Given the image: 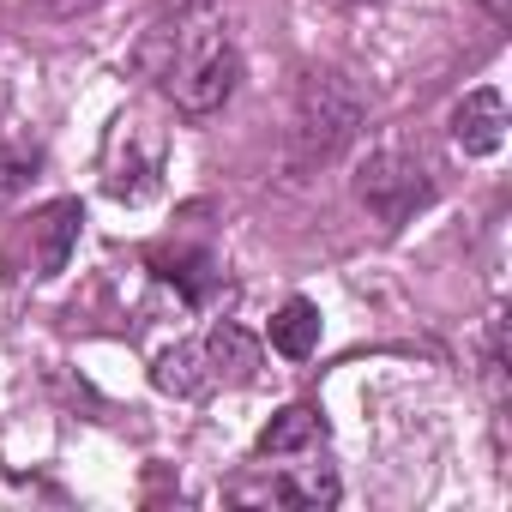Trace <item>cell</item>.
<instances>
[{"label": "cell", "mask_w": 512, "mask_h": 512, "mask_svg": "<svg viewBox=\"0 0 512 512\" xmlns=\"http://www.w3.org/2000/svg\"><path fill=\"white\" fill-rule=\"evenodd\" d=\"M157 278H169V284H181V296L199 308L211 290H217V266H211V253H157Z\"/></svg>", "instance_id": "cell-11"}, {"label": "cell", "mask_w": 512, "mask_h": 512, "mask_svg": "<svg viewBox=\"0 0 512 512\" xmlns=\"http://www.w3.org/2000/svg\"><path fill=\"white\" fill-rule=\"evenodd\" d=\"M278 500H284V506H308V512L338 506V470H332V464H302L296 476L278 482Z\"/></svg>", "instance_id": "cell-12"}, {"label": "cell", "mask_w": 512, "mask_h": 512, "mask_svg": "<svg viewBox=\"0 0 512 512\" xmlns=\"http://www.w3.org/2000/svg\"><path fill=\"white\" fill-rule=\"evenodd\" d=\"M326 440V422H320V410H308V404H290V410H278L266 428H260V452L266 458H284V452H302V446H320Z\"/></svg>", "instance_id": "cell-9"}, {"label": "cell", "mask_w": 512, "mask_h": 512, "mask_svg": "<svg viewBox=\"0 0 512 512\" xmlns=\"http://www.w3.org/2000/svg\"><path fill=\"white\" fill-rule=\"evenodd\" d=\"M139 61L169 85V97H175L181 115H211L241 85V55H235L223 19L205 7V0H199L193 13L175 19V31H157Z\"/></svg>", "instance_id": "cell-1"}, {"label": "cell", "mask_w": 512, "mask_h": 512, "mask_svg": "<svg viewBox=\"0 0 512 512\" xmlns=\"http://www.w3.org/2000/svg\"><path fill=\"white\" fill-rule=\"evenodd\" d=\"M199 356H205V374L223 380V386H247L253 374H260V338L241 332L235 320H217V326L205 332Z\"/></svg>", "instance_id": "cell-7"}, {"label": "cell", "mask_w": 512, "mask_h": 512, "mask_svg": "<svg viewBox=\"0 0 512 512\" xmlns=\"http://www.w3.org/2000/svg\"><path fill=\"white\" fill-rule=\"evenodd\" d=\"M368 121V103L356 97L350 79L338 73H308V85L296 91V115H290V163L314 169L332 163Z\"/></svg>", "instance_id": "cell-2"}, {"label": "cell", "mask_w": 512, "mask_h": 512, "mask_svg": "<svg viewBox=\"0 0 512 512\" xmlns=\"http://www.w3.org/2000/svg\"><path fill=\"white\" fill-rule=\"evenodd\" d=\"M488 13H494V19H506V0H488Z\"/></svg>", "instance_id": "cell-15"}, {"label": "cell", "mask_w": 512, "mask_h": 512, "mask_svg": "<svg viewBox=\"0 0 512 512\" xmlns=\"http://www.w3.org/2000/svg\"><path fill=\"white\" fill-rule=\"evenodd\" d=\"M151 380H157V392H169V398H199L211 374H205L199 344H169V350L151 362Z\"/></svg>", "instance_id": "cell-10"}, {"label": "cell", "mask_w": 512, "mask_h": 512, "mask_svg": "<svg viewBox=\"0 0 512 512\" xmlns=\"http://www.w3.org/2000/svg\"><path fill=\"white\" fill-rule=\"evenodd\" d=\"M272 350L290 356V362H308V356L320 350V308L302 302V296H290V302L272 314Z\"/></svg>", "instance_id": "cell-8"}, {"label": "cell", "mask_w": 512, "mask_h": 512, "mask_svg": "<svg viewBox=\"0 0 512 512\" xmlns=\"http://www.w3.org/2000/svg\"><path fill=\"white\" fill-rule=\"evenodd\" d=\"M157 175H163V157H157V151H133V127L121 121V133H115V145H109L103 193H109V199L139 205V199H151V193H157Z\"/></svg>", "instance_id": "cell-6"}, {"label": "cell", "mask_w": 512, "mask_h": 512, "mask_svg": "<svg viewBox=\"0 0 512 512\" xmlns=\"http://www.w3.org/2000/svg\"><path fill=\"white\" fill-rule=\"evenodd\" d=\"M43 169V151L37 145H0V211H7Z\"/></svg>", "instance_id": "cell-13"}, {"label": "cell", "mask_w": 512, "mask_h": 512, "mask_svg": "<svg viewBox=\"0 0 512 512\" xmlns=\"http://www.w3.org/2000/svg\"><path fill=\"white\" fill-rule=\"evenodd\" d=\"M500 139H506V97H500L494 85H482V91H470V97L452 109V145H458L464 157H494Z\"/></svg>", "instance_id": "cell-5"}, {"label": "cell", "mask_w": 512, "mask_h": 512, "mask_svg": "<svg viewBox=\"0 0 512 512\" xmlns=\"http://www.w3.org/2000/svg\"><path fill=\"white\" fill-rule=\"evenodd\" d=\"M356 199H362L386 229H404V223L434 199V181H428L422 157L386 145V151H374V157L356 169Z\"/></svg>", "instance_id": "cell-3"}, {"label": "cell", "mask_w": 512, "mask_h": 512, "mask_svg": "<svg viewBox=\"0 0 512 512\" xmlns=\"http://www.w3.org/2000/svg\"><path fill=\"white\" fill-rule=\"evenodd\" d=\"M79 229H85L79 199H55V205H43V211L31 217V272H37L43 284L67 272L73 247H79Z\"/></svg>", "instance_id": "cell-4"}, {"label": "cell", "mask_w": 512, "mask_h": 512, "mask_svg": "<svg viewBox=\"0 0 512 512\" xmlns=\"http://www.w3.org/2000/svg\"><path fill=\"white\" fill-rule=\"evenodd\" d=\"M97 0H49V13H61V19H73V13H91Z\"/></svg>", "instance_id": "cell-14"}]
</instances>
